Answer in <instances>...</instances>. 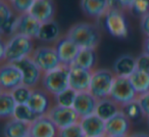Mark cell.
Here are the masks:
<instances>
[{"label":"cell","mask_w":149,"mask_h":137,"mask_svg":"<svg viewBox=\"0 0 149 137\" xmlns=\"http://www.w3.org/2000/svg\"><path fill=\"white\" fill-rule=\"evenodd\" d=\"M80 48L95 49L100 42V32L93 24L78 23L72 26L66 34Z\"/></svg>","instance_id":"cell-1"},{"label":"cell","mask_w":149,"mask_h":137,"mask_svg":"<svg viewBox=\"0 0 149 137\" xmlns=\"http://www.w3.org/2000/svg\"><path fill=\"white\" fill-rule=\"evenodd\" d=\"M34 42L32 38L21 34H15L6 41L5 62L15 64L19 60L31 56L34 52Z\"/></svg>","instance_id":"cell-2"},{"label":"cell","mask_w":149,"mask_h":137,"mask_svg":"<svg viewBox=\"0 0 149 137\" xmlns=\"http://www.w3.org/2000/svg\"><path fill=\"white\" fill-rule=\"evenodd\" d=\"M68 74H70V66L63 64L52 71L43 73L41 80L42 87L46 92L55 96L56 94L70 87Z\"/></svg>","instance_id":"cell-3"},{"label":"cell","mask_w":149,"mask_h":137,"mask_svg":"<svg viewBox=\"0 0 149 137\" xmlns=\"http://www.w3.org/2000/svg\"><path fill=\"white\" fill-rule=\"evenodd\" d=\"M116 76L110 70L99 68L92 73L89 90L98 100L109 97Z\"/></svg>","instance_id":"cell-4"},{"label":"cell","mask_w":149,"mask_h":137,"mask_svg":"<svg viewBox=\"0 0 149 137\" xmlns=\"http://www.w3.org/2000/svg\"><path fill=\"white\" fill-rule=\"evenodd\" d=\"M104 28L112 37L118 39H124L129 35V22L122 10H108L104 15Z\"/></svg>","instance_id":"cell-5"},{"label":"cell","mask_w":149,"mask_h":137,"mask_svg":"<svg viewBox=\"0 0 149 137\" xmlns=\"http://www.w3.org/2000/svg\"><path fill=\"white\" fill-rule=\"evenodd\" d=\"M138 96V93L133 87L129 78L116 77L109 95L112 100H114L120 106H123L133 100H136Z\"/></svg>","instance_id":"cell-6"},{"label":"cell","mask_w":149,"mask_h":137,"mask_svg":"<svg viewBox=\"0 0 149 137\" xmlns=\"http://www.w3.org/2000/svg\"><path fill=\"white\" fill-rule=\"evenodd\" d=\"M31 57L37 64V66L41 68L43 73H47V72L52 71L54 68L61 66L55 47L40 46L34 50Z\"/></svg>","instance_id":"cell-7"},{"label":"cell","mask_w":149,"mask_h":137,"mask_svg":"<svg viewBox=\"0 0 149 137\" xmlns=\"http://www.w3.org/2000/svg\"><path fill=\"white\" fill-rule=\"evenodd\" d=\"M23 84V74L15 64L5 62L0 68V86L1 90L13 91Z\"/></svg>","instance_id":"cell-8"},{"label":"cell","mask_w":149,"mask_h":137,"mask_svg":"<svg viewBox=\"0 0 149 137\" xmlns=\"http://www.w3.org/2000/svg\"><path fill=\"white\" fill-rule=\"evenodd\" d=\"M47 116L53 121V123L59 130L70 127L72 125L78 124L81 120L74 108H65V106H60L57 104L50 108Z\"/></svg>","instance_id":"cell-9"},{"label":"cell","mask_w":149,"mask_h":137,"mask_svg":"<svg viewBox=\"0 0 149 137\" xmlns=\"http://www.w3.org/2000/svg\"><path fill=\"white\" fill-rule=\"evenodd\" d=\"M15 64L19 66L23 74V84L34 89L42 80L43 72L41 71V68L37 66L31 56L19 60L15 62Z\"/></svg>","instance_id":"cell-10"},{"label":"cell","mask_w":149,"mask_h":137,"mask_svg":"<svg viewBox=\"0 0 149 137\" xmlns=\"http://www.w3.org/2000/svg\"><path fill=\"white\" fill-rule=\"evenodd\" d=\"M55 49L61 64L70 66L74 64L76 58H77L81 48L72 39H70L68 36H65V37L59 38L56 41Z\"/></svg>","instance_id":"cell-11"},{"label":"cell","mask_w":149,"mask_h":137,"mask_svg":"<svg viewBox=\"0 0 149 137\" xmlns=\"http://www.w3.org/2000/svg\"><path fill=\"white\" fill-rule=\"evenodd\" d=\"M93 71H89L76 64L70 66V74H68V81L70 87L76 90L77 92L88 91L91 83V78Z\"/></svg>","instance_id":"cell-12"},{"label":"cell","mask_w":149,"mask_h":137,"mask_svg":"<svg viewBox=\"0 0 149 137\" xmlns=\"http://www.w3.org/2000/svg\"><path fill=\"white\" fill-rule=\"evenodd\" d=\"M58 132L59 129L47 115L38 117L30 124V135L32 137H58Z\"/></svg>","instance_id":"cell-13"},{"label":"cell","mask_w":149,"mask_h":137,"mask_svg":"<svg viewBox=\"0 0 149 137\" xmlns=\"http://www.w3.org/2000/svg\"><path fill=\"white\" fill-rule=\"evenodd\" d=\"M98 99L90 91L78 92L74 103V110L77 112L80 118H85L95 114Z\"/></svg>","instance_id":"cell-14"},{"label":"cell","mask_w":149,"mask_h":137,"mask_svg":"<svg viewBox=\"0 0 149 137\" xmlns=\"http://www.w3.org/2000/svg\"><path fill=\"white\" fill-rule=\"evenodd\" d=\"M41 26L42 24L34 17H32L29 13H23L17 17L15 34H21L32 39L38 38Z\"/></svg>","instance_id":"cell-15"},{"label":"cell","mask_w":149,"mask_h":137,"mask_svg":"<svg viewBox=\"0 0 149 137\" xmlns=\"http://www.w3.org/2000/svg\"><path fill=\"white\" fill-rule=\"evenodd\" d=\"M28 106L32 108L38 117L46 116L49 113L51 106V101L49 98V93L44 89H36L34 88L32 92Z\"/></svg>","instance_id":"cell-16"},{"label":"cell","mask_w":149,"mask_h":137,"mask_svg":"<svg viewBox=\"0 0 149 137\" xmlns=\"http://www.w3.org/2000/svg\"><path fill=\"white\" fill-rule=\"evenodd\" d=\"M80 126L86 137H99L106 135L105 121L96 114L90 115L80 120Z\"/></svg>","instance_id":"cell-17"},{"label":"cell","mask_w":149,"mask_h":137,"mask_svg":"<svg viewBox=\"0 0 149 137\" xmlns=\"http://www.w3.org/2000/svg\"><path fill=\"white\" fill-rule=\"evenodd\" d=\"M106 135L107 136H118V135H130L131 121L120 110L111 119L105 122Z\"/></svg>","instance_id":"cell-18"},{"label":"cell","mask_w":149,"mask_h":137,"mask_svg":"<svg viewBox=\"0 0 149 137\" xmlns=\"http://www.w3.org/2000/svg\"><path fill=\"white\" fill-rule=\"evenodd\" d=\"M30 15L41 24L53 20L55 15V3L53 0H35Z\"/></svg>","instance_id":"cell-19"},{"label":"cell","mask_w":149,"mask_h":137,"mask_svg":"<svg viewBox=\"0 0 149 137\" xmlns=\"http://www.w3.org/2000/svg\"><path fill=\"white\" fill-rule=\"evenodd\" d=\"M137 70L136 58L131 54H123L116 59L112 66V72L116 77L130 78Z\"/></svg>","instance_id":"cell-20"},{"label":"cell","mask_w":149,"mask_h":137,"mask_svg":"<svg viewBox=\"0 0 149 137\" xmlns=\"http://www.w3.org/2000/svg\"><path fill=\"white\" fill-rule=\"evenodd\" d=\"M80 6L86 15L97 19L108 11V0H81Z\"/></svg>","instance_id":"cell-21"},{"label":"cell","mask_w":149,"mask_h":137,"mask_svg":"<svg viewBox=\"0 0 149 137\" xmlns=\"http://www.w3.org/2000/svg\"><path fill=\"white\" fill-rule=\"evenodd\" d=\"M30 134V124L11 118L5 123L3 128L4 137H26Z\"/></svg>","instance_id":"cell-22"},{"label":"cell","mask_w":149,"mask_h":137,"mask_svg":"<svg viewBox=\"0 0 149 137\" xmlns=\"http://www.w3.org/2000/svg\"><path fill=\"white\" fill-rule=\"evenodd\" d=\"M120 112V106L110 97H106L98 100L95 114L106 122Z\"/></svg>","instance_id":"cell-23"},{"label":"cell","mask_w":149,"mask_h":137,"mask_svg":"<svg viewBox=\"0 0 149 137\" xmlns=\"http://www.w3.org/2000/svg\"><path fill=\"white\" fill-rule=\"evenodd\" d=\"M17 103L10 91L1 90L0 92V117L4 120L13 118Z\"/></svg>","instance_id":"cell-24"},{"label":"cell","mask_w":149,"mask_h":137,"mask_svg":"<svg viewBox=\"0 0 149 137\" xmlns=\"http://www.w3.org/2000/svg\"><path fill=\"white\" fill-rule=\"evenodd\" d=\"M97 64V54L93 48H81L74 64L93 71Z\"/></svg>","instance_id":"cell-25"},{"label":"cell","mask_w":149,"mask_h":137,"mask_svg":"<svg viewBox=\"0 0 149 137\" xmlns=\"http://www.w3.org/2000/svg\"><path fill=\"white\" fill-rule=\"evenodd\" d=\"M59 26L55 21L52 20L50 22L42 24L37 39H39L42 42L50 43V42L57 41L59 39Z\"/></svg>","instance_id":"cell-26"},{"label":"cell","mask_w":149,"mask_h":137,"mask_svg":"<svg viewBox=\"0 0 149 137\" xmlns=\"http://www.w3.org/2000/svg\"><path fill=\"white\" fill-rule=\"evenodd\" d=\"M129 79L138 95L149 92V73L136 70Z\"/></svg>","instance_id":"cell-27"},{"label":"cell","mask_w":149,"mask_h":137,"mask_svg":"<svg viewBox=\"0 0 149 137\" xmlns=\"http://www.w3.org/2000/svg\"><path fill=\"white\" fill-rule=\"evenodd\" d=\"M77 94L78 92L76 90L68 87V89L56 94L54 96V101H55V104H57V106H65V108H72L76 97H77Z\"/></svg>","instance_id":"cell-28"},{"label":"cell","mask_w":149,"mask_h":137,"mask_svg":"<svg viewBox=\"0 0 149 137\" xmlns=\"http://www.w3.org/2000/svg\"><path fill=\"white\" fill-rule=\"evenodd\" d=\"M13 118L17 119V120L22 121V122L32 124L38 118V116L32 110V108L28 106V103H26L17 104V108H15V114H13Z\"/></svg>","instance_id":"cell-29"},{"label":"cell","mask_w":149,"mask_h":137,"mask_svg":"<svg viewBox=\"0 0 149 137\" xmlns=\"http://www.w3.org/2000/svg\"><path fill=\"white\" fill-rule=\"evenodd\" d=\"M120 110L126 115V117L131 121H138L142 117H145L143 114V110L141 108L140 104H139L138 100H133V101L129 102V103L125 104V106H120Z\"/></svg>","instance_id":"cell-30"},{"label":"cell","mask_w":149,"mask_h":137,"mask_svg":"<svg viewBox=\"0 0 149 137\" xmlns=\"http://www.w3.org/2000/svg\"><path fill=\"white\" fill-rule=\"evenodd\" d=\"M10 92L17 104H26L29 102L30 98H31L33 89L28 87V86L24 85V84H22V85L15 88V89Z\"/></svg>","instance_id":"cell-31"},{"label":"cell","mask_w":149,"mask_h":137,"mask_svg":"<svg viewBox=\"0 0 149 137\" xmlns=\"http://www.w3.org/2000/svg\"><path fill=\"white\" fill-rule=\"evenodd\" d=\"M130 11L134 17L141 19L149 13V0H135L130 7Z\"/></svg>","instance_id":"cell-32"},{"label":"cell","mask_w":149,"mask_h":137,"mask_svg":"<svg viewBox=\"0 0 149 137\" xmlns=\"http://www.w3.org/2000/svg\"><path fill=\"white\" fill-rule=\"evenodd\" d=\"M34 2L35 0H10V5L13 10L23 15L30 13Z\"/></svg>","instance_id":"cell-33"},{"label":"cell","mask_w":149,"mask_h":137,"mask_svg":"<svg viewBox=\"0 0 149 137\" xmlns=\"http://www.w3.org/2000/svg\"><path fill=\"white\" fill-rule=\"evenodd\" d=\"M58 137H85V135L80 126V123H78L64 129H60Z\"/></svg>","instance_id":"cell-34"},{"label":"cell","mask_w":149,"mask_h":137,"mask_svg":"<svg viewBox=\"0 0 149 137\" xmlns=\"http://www.w3.org/2000/svg\"><path fill=\"white\" fill-rule=\"evenodd\" d=\"M13 17H15V15L13 13L10 6L5 1L1 0L0 1V26L6 24Z\"/></svg>","instance_id":"cell-35"},{"label":"cell","mask_w":149,"mask_h":137,"mask_svg":"<svg viewBox=\"0 0 149 137\" xmlns=\"http://www.w3.org/2000/svg\"><path fill=\"white\" fill-rule=\"evenodd\" d=\"M135 0H108V10L116 9V10H122V9H130Z\"/></svg>","instance_id":"cell-36"},{"label":"cell","mask_w":149,"mask_h":137,"mask_svg":"<svg viewBox=\"0 0 149 137\" xmlns=\"http://www.w3.org/2000/svg\"><path fill=\"white\" fill-rule=\"evenodd\" d=\"M136 62H137V70L149 73V54L143 52L138 57H136Z\"/></svg>","instance_id":"cell-37"},{"label":"cell","mask_w":149,"mask_h":137,"mask_svg":"<svg viewBox=\"0 0 149 137\" xmlns=\"http://www.w3.org/2000/svg\"><path fill=\"white\" fill-rule=\"evenodd\" d=\"M137 100H138L139 104H140L141 108H142L144 116L146 117V118H148L149 117V92L139 95Z\"/></svg>","instance_id":"cell-38"},{"label":"cell","mask_w":149,"mask_h":137,"mask_svg":"<svg viewBox=\"0 0 149 137\" xmlns=\"http://www.w3.org/2000/svg\"><path fill=\"white\" fill-rule=\"evenodd\" d=\"M140 28H141L142 33L145 35V37H148L149 36V13L141 17Z\"/></svg>","instance_id":"cell-39"},{"label":"cell","mask_w":149,"mask_h":137,"mask_svg":"<svg viewBox=\"0 0 149 137\" xmlns=\"http://www.w3.org/2000/svg\"><path fill=\"white\" fill-rule=\"evenodd\" d=\"M5 53H6V42L3 39L0 41V59L4 62L5 59Z\"/></svg>","instance_id":"cell-40"},{"label":"cell","mask_w":149,"mask_h":137,"mask_svg":"<svg viewBox=\"0 0 149 137\" xmlns=\"http://www.w3.org/2000/svg\"><path fill=\"white\" fill-rule=\"evenodd\" d=\"M143 52L149 54V36L145 37L144 42H143Z\"/></svg>","instance_id":"cell-41"},{"label":"cell","mask_w":149,"mask_h":137,"mask_svg":"<svg viewBox=\"0 0 149 137\" xmlns=\"http://www.w3.org/2000/svg\"><path fill=\"white\" fill-rule=\"evenodd\" d=\"M129 137H149V133L146 132H135L129 135Z\"/></svg>","instance_id":"cell-42"},{"label":"cell","mask_w":149,"mask_h":137,"mask_svg":"<svg viewBox=\"0 0 149 137\" xmlns=\"http://www.w3.org/2000/svg\"><path fill=\"white\" fill-rule=\"evenodd\" d=\"M108 137H129V135H118V136H108Z\"/></svg>","instance_id":"cell-43"},{"label":"cell","mask_w":149,"mask_h":137,"mask_svg":"<svg viewBox=\"0 0 149 137\" xmlns=\"http://www.w3.org/2000/svg\"><path fill=\"white\" fill-rule=\"evenodd\" d=\"M147 125H148V128H149V117L147 118Z\"/></svg>","instance_id":"cell-44"},{"label":"cell","mask_w":149,"mask_h":137,"mask_svg":"<svg viewBox=\"0 0 149 137\" xmlns=\"http://www.w3.org/2000/svg\"><path fill=\"white\" fill-rule=\"evenodd\" d=\"M99 137H108L107 135H103V136H99Z\"/></svg>","instance_id":"cell-45"},{"label":"cell","mask_w":149,"mask_h":137,"mask_svg":"<svg viewBox=\"0 0 149 137\" xmlns=\"http://www.w3.org/2000/svg\"><path fill=\"white\" fill-rule=\"evenodd\" d=\"M26 137H32V136H31V135L29 134V135H27V136H26Z\"/></svg>","instance_id":"cell-46"},{"label":"cell","mask_w":149,"mask_h":137,"mask_svg":"<svg viewBox=\"0 0 149 137\" xmlns=\"http://www.w3.org/2000/svg\"><path fill=\"white\" fill-rule=\"evenodd\" d=\"M3 1H10V0H3Z\"/></svg>","instance_id":"cell-47"},{"label":"cell","mask_w":149,"mask_h":137,"mask_svg":"<svg viewBox=\"0 0 149 137\" xmlns=\"http://www.w3.org/2000/svg\"><path fill=\"white\" fill-rule=\"evenodd\" d=\"M85 137H86V136H85Z\"/></svg>","instance_id":"cell-48"}]
</instances>
